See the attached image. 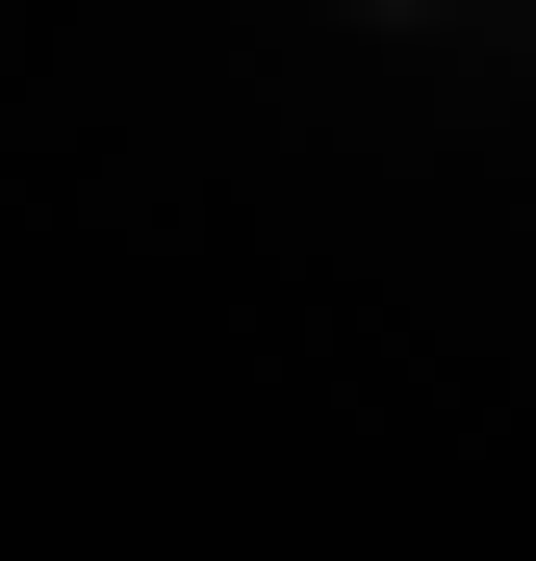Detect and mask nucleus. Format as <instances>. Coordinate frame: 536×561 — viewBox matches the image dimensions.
<instances>
[]
</instances>
